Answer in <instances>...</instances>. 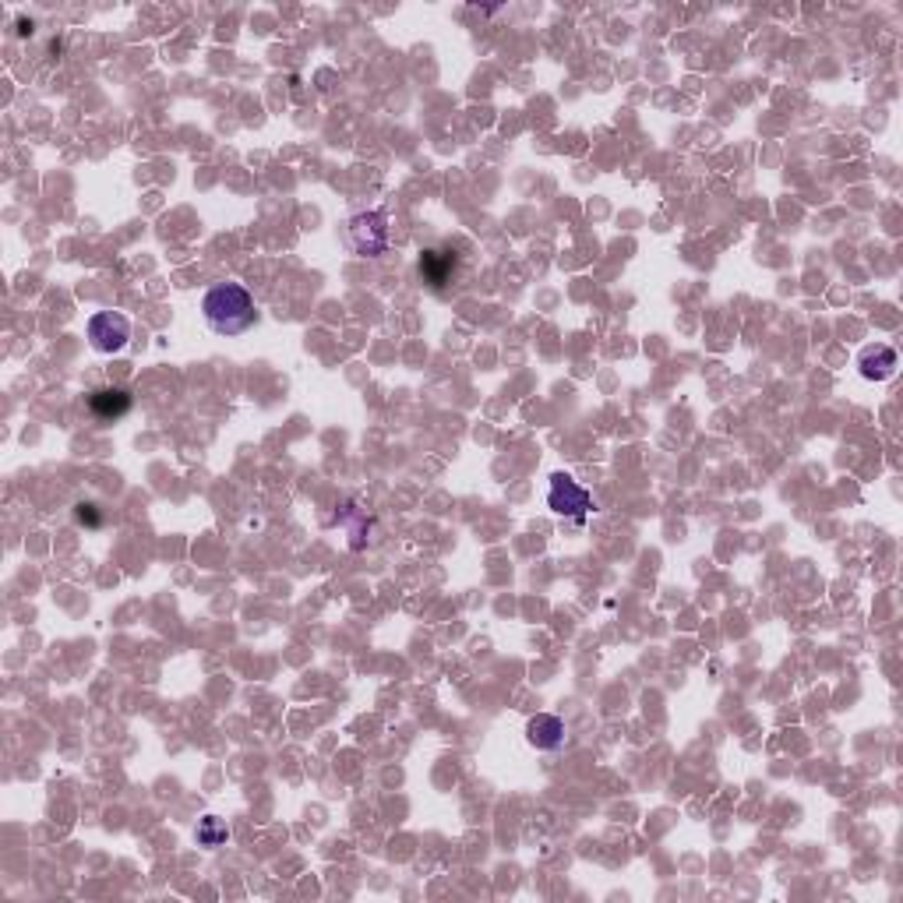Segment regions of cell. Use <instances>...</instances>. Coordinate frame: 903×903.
Wrapping results in <instances>:
<instances>
[{"mask_svg": "<svg viewBox=\"0 0 903 903\" xmlns=\"http://www.w3.org/2000/svg\"><path fill=\"white\" fill-rule=\"evenodd\" d=\"M195 836H198V844L202 847H223L226 840H230V826H226L219 815H205V819L198 822Z\"/></svg>", "mask_w": 903, "mask_h": 903, "instance_id": "obj_8", "label": "cell"}, {"mask_svg": "<svg viewBox=\"0 0 903 903\" xmlns=\"http://www.w3.org/2000/svg\"><path fill=\"white\" fill-rule=\"evenodd\" d=\"M896 364H900V360H896V350L893 346H868L865 353H861V378H868V381H886V378H893L896 374Z\"/></svg>", "mask_w": 903, "mask_h": 903, "instance_id": "obj_7", "label": "cell"}, {"mask_svg": "<svg viewBox=\"0 0 903 903\" xmlns=\"http://www.w3.org/2000/svg\"><path fill=\"white\" fill-rule=\"evenodd\" d=\"M202 314L209 321V329L219 332V336H240V332H247L258 321L254 297L240 283L212 286L202 300Z\"/></svg>", "mask_w": 903, "mask_h": 903, "instance_id": "obj_1", "label": "cell"}, {"mask_svg": "<svg viewBox=\"0 0 903 903\" xmlns=\"http://www.w3.org/2000/svg\"><path fill=\"white\" fill-rule=\"evenodd\" d=\"M526 741H530L533 748H544V752L561 748L565 745V724H561L558 717H551V713H540V717H533L530 727H526Z\"/></svg>", "mask_w": 903, "mask_h": 903, "instance_id": "obj_6", "label": "cell"}, {"mask_svg": "<svg viewBox=\"0 0 903 903\" xmlns=\"http://www.w3.org/2000/svg\"><path fill=\"white\" fill-rule=\"evenodd\" d=\"M547 505H551L558 515H565V519L583 523L586 515H590V508H593V498H590V491L575 484L568 473H554V477H551V494H547Z\"/></svg>", "mask_w": 903, "mask_h": 903, "instance_id": "obj_3", "label": "cell"}, {"mask_svg": "<svg viewBox=\"0 0 903 903\" xmlns=\"http://www.w3.org/2000/svg\"><path fill=\"white\" fill-rule=\"evenodd\" d=\"M85 332H89V343L96 353H120V350H127V343H131V321L117 311L92 314Z\"/></svg>", "mask_w": 903, "mask_h": 903, "instance_id": "obj_2", "label": "cell"}, {"mask_svg": "<svg viewBox=\"0 0 903 903\" xmlns=\"http://www.w3.org/2000/svg\"><path fill=\"white\" fill-rule=\"evenodd\" d=\"M456 272H459V258L452 251L431 247V251L420 254V276H424V283L434 286V290H441V286L452 283Z\"/></svg>", "mask_w": 903, "mask_h": 903, "instance_id": "obj_4", "label": "cell"}, {"mask_svg": "<svg viewBox=\"0 0 903 903\" xmlns=\"http://www.w3.org/2000/svg\"><path fill=\"white\" fill-rule=\"evenodd\" d=\"M131 410V392L127 389H96L89 392V413L96 424H117Z\"/></svg>", "mask_w": 903, "mask_h": 903, "instance_id": "obj_5", "label": "cell"}]
</instances>
